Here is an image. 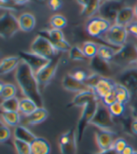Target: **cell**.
<instances>
[{"label":"cell","mask_w":137,"mask_h":154,"mask_svg":"<svg viewBox=\"0 0 137 154\" xmlns=\"http://www.w3.org/2000/svg\"><path fill=\"white\" fill-rule=\"evenodd\" d=\"M15 79L25 97L32 99L38 107L43 106V98L35 74L30 66L23 61L16 69Z\"/></svg>","instance_id":"cell-1"},{"label":"cell","mask_w":137,"mask_h":154,"mask_svg":"<svg viewBox=\"0 0 137 154\" xmlns=\"http://www.w3.org/2000/svg\"><path fill=\"white\" fill-rule=\"evenodd\" d=\"M99 105V101L93 100L90 103H88L86 106L82 107V111L80 114V117L78 121L77 127H76V133H77V138L78 143L79 144L83 138L84 133L88 127V125L90 124V121L94 116V113L97 109V106Z\"/></svg>","instance_id":"cell-2"},{"label":"cell","mask_w":137,"mask_h":154,"mask_svg":"<svg viewBox=\"0 0 137 154\" xmlns=\"http://www.w3.org/2000/svg\"><path fill=\"white\" fill-rule=\"evenodd\" d=\"M113 118L114 117L111 115L107 106L99 104L94 113V116L90 121V124L97 127L99 130L114 133L115 123Z\"/></svg>","instance_id":"cell-3"},{"label":"cell","mask_w":137,"mask_h":154,"mask_svg":"<svg viewBox=\"0 0 137 154\" xmlns=\"http://www.w3.org/2000/svg\"><path fill=\"white\" fill-rule=\"evenodd\" d=\"M20 30L18 18L11 11H5L0 16V38L8 39Z\"/></svg>","instance_id":"cell-4"},{"label":"cell","mask_w":137,"mask_h":154,"mask_svg":"<svg viewBox=\"0 0 137 154\" xmlns=\"http://www.w3.org/2000/svg\"><path fill=\"white\" fill-rule=\"evenodd\" d=\"M128 34L129 32H128L127 27L113 23L109 30L104 35L103 40L120 49L127 43Z\"/></svg>","instance_id":"cell-5"},{"label":"cell","mask_w":137,"mask_h":154,"mask_svg":"<svg viewBox=\"0 0 137 154\" xmlns=\"http://www.w3.org/2000/svg\"><path fill=\"white\" fill-rule=\"evenodd\" d=\"M31 51L46 59L51 60L57 56L58 51L53 47L50 41L41 35H38L31 44Z\"/></svg>","instance_id":"cell-6"},{"label":"cell","mask_w":137,"mask_h":154,"mask_svg":"<svg viewBox=\"0 0 137 154\" xmlns=\"http://www.w3.org/2000/svg\"><path fill=\"white\" fill-rule=\"evenodd\" d=\"M137 60V47L132 43H126L116 51L111 62L117 66L133 65Z\"/></svg>","instance_id":"cell-7"},{"label":"cell","mask_w":137,"mask_h":154,"mask_svg":"<svg viewBox=\"0 0 137 154\" xmlns=\"http://www.w3.org/2000/svg\"><path fill=\"white\" fill-rule=\"evenodd\" d=\"M59 62H60V57L58 56L54 57L49 62L48 65H46L38 73H35V78L38 79V82L40 88L44 89L50 82L53 77L55 76L56 71L59 66Z\"/></svg>","instance_id":"cell-8"},{"label":"cell","mask_w":137,"mask_h":154,"mask_svg":"<svg viewBox=\"0 0 137 154\" xmlns=\"http://www.w3.org/2000/svg\"><path fill=\"white\" fill-rule=\"evenodd\" d=\"M78 138L76 128H72L63 133L59 138V148L61 154H77Z\"/></svg>","instance_id":"cell-9"},{"label":"cell","mask_w":137,"mask_h":154,"mask_svg":"<svg viewBox=\"0 0 137 154\" xmlns=\"http://www.w3.org/2000/svg\"><path fill=\"white\" fill-rule=\"evenodd\" d=\"M111 23L104 18L96 16L91 17L86 24L87 33L93 38H101L111 27Z\"/></svg>","instance_id":"cell-10"},{"label":"cell","mask_w":137,"mask_h":154,"mask_svg":"<svg viewBox=\"0 0 137 154\" xmlns=\"http://www.w3.org/2000/svg\"><path fill=\"white\" fill-rule=\"evenodd\" d=\"M122 8L123 6L120 0H106L101 3L98 12L100 17L104 18L110 23L114 22L115 23L117 15Z\"/></svg>","instance_id":"cell-11"},{"label":"cell","mask_w":137,"mask_h":154,"mask_svg":"<svg viewBox=\"0 0 137 154\" xmlns=\"http://www.w3.org/2000/svg\"><path fill=\"white\" fill-rule=\"evenodd\" d=\"M118 83L129 91L131 96L137 98V66L126 68L118 77Z\"/></svg>","instance_id":"cell-12"},{"label":"cell","mask_w":137,"mask_h":154,"mask_svg":"<svg viewBox=\"0 0 137 154\" xmlns=\"http://www.w3.org/2000/svg\"><path fill=\"white\" fill-rule=\"evenodd\" d=\"M19 57L23 62H24L25 64L30 66L35 74L38 73L46 65H48L49 62L50 61L49 59L41 57L32 51H20Z\"/></svg>","instance_id":"cell-13"},{"label":"cell","mask_w":137,"mask_h":154,"mask_svg":"<svg viewBox=\"0 0 137 154\" xmlns=\"http://www.w3.org/2000/svg\"><path fill=\"white\" fill-rule=\"evenodd\" d=\"M95 141L99 148L98 154H105L113 150V145L116 139H114V133L108 131H96L94 134Z\"/></svg>","instance_id":"cell-14"},{"label":"cell","mask_w":137,"mask_h":154,"mask_svg":"<svg viewBox=\"0 0 137 154\" xmlns=\"http://www.w3.org/2000/svg\"><path fill=\"white\" fill-rule=\"evenodd\" d=\"M115 84L116 82H114L111 79L102 77L97 81L96 84L93 87L91 90L93 91V93L95 94L98 99H102L113 92Z\"/></svg>","instance_id":"cell-15"},{"label":"cell","mask_w":137,"mask_h":154,"mask_svg":"<svg viewBox=\"0 0 137 154\" xmlns=\"http://www.w3.org/2000/svg\"><path fill=\"white\" fill-rule=\"evenodd\" d=\"M97 96L93 93V91L91 89H88L85 91H82V92L78 93L73 100L70 102V104L67 106V107H73V106H77V107H83L86 106L88 103L97 100Z\"/></svg>","instance_id":"cell-16"},{"label":"cell","mask_w":137,"mask_h":154,"mask_svg":"<svg viewBox=\"0 0 137 154\" xmlns=\"http://www.w3.org/2000/svg\"><path fill=\"white\" fill-rule=\"evenodd\" d=\"M62 84L63 89H65L66 91H69V92L77 93V94L89 89V87L84 82H81V81L77 80L71 74H66L65 77H63Z\"/></svg>","instance_id":"cell-17"},{"label":"cell","mask_w":137,"mask_h":154,"mask_svg":"<svg viewBox=\"0 0 137 154\" xmlns=\"http://www.w3.org/2000/svg\"><path fill=\"white\" fill-rule=\"evenodd\" d=\"M90 67L93 71L100 76H106L111 73V66L110 62H107L102 58H100L98 55L90 59Z\"/></svg>","instance_id":"cell-18"},{"label":"cell","mask_w":137,"mask_h":154,"mask_svg":"<svg viewBox=\"0 0 137 154\" xmlns=\"http://www.w3.org/2000/svg\"><path fill=\"white\" fill-rule=\"evenodd\" d=\"M49 116V112L46 109L44 106L38 107L36 109L27 116H24L23 119H22V122H24L25 124L29 125H35L43 122Z\"/></svg>","instance_id":"cell-19"},{"label":"cell","mask_w":137,"mask_h":154,"mask_svg":"<svg viewBox=\"0 0 137 154\" xmlns=\"http://www.w3.org/2000/svg\"><path fill=\"white\" fill-rule=\"evenodd\" d=\"M134 15V10L131 7H123L120 12L117 13L115 23L127 27L130 23L133 22Z\"/></svg>","instance_id":"cell-20"},{"label":"cell","mask_w":137,"mask_h":154,"mask_svg":"<svg viewBox=\"0 0 137 154\" xmlns=\"http://www.w3.org/2000/svg\"><path fill=\"white\" fill-rule=\"evenodd\" d=\"M20 60L21 59L19 56H8L4 58L0 62V76L6 75L12 70L17 69L21 63Z\"/></svg>","instance_id":"cell-21"},{"label":"cell","mask_w":137,"mask_h":154,"mask_svg":"<svg viewBox=\"0 0 137 154\" xmlns=\"http://www.w3.org/2000/svg\"><path fill=\"white\" fill-rule=\"evenodd\" d=\"M31 154H50V145L43 137H36L31 144Z\"/></svg>","instance_id":"cell-22"},{"label":"cell","mask_w":137,"mask_h":154,"mask_svg":"<svg viewBox=\"0 0 137 154\" xmlns=\"http://www.w3.org/2000/svg\"><path fill=\"white\" fill-rule=\"evenodd\" d=\"M13 134H14L15 139H19L29 144H31L36 138L35 135L28 128L22 124H19L18 126H16V127H14Z\"/></svg>","instance_id":"cell-23"},{"label":"cell","mask_w":137,"mask_h":154,"mask_svg":"<svg viewBox=\"0 0 137 154\" xmlns=\"http://www.w3.org/2000/svg\"><path fill=\"white\" fill-rule=\"evenodd\" d=\"M18 22H19L20 29L23 32H30L32 31L35 26V18L31 13H23L19 18H18Z\"/></svg>","instance_id":"cell-24"},{"label":"cell","mask_w":137,"mask_h":154,"mask_svg":"<svg viewBox=\"0 0 137 154\" xmlns=\"http://www.w3.org/2000/svg\"><path fill=\"white\" fill-rule=\"evenodd\" d=\"M0 117L3 122L11 127H16L22 122V117L19 111H1L0 110Z\"/></svg>","instance_id":"cell-25"},{"label":"cell","mask_w":137,"mask_h":154,"mask_svg":"<svg viewBox=\"0 0 137 154\" xmlns=\"http://www.w3.org/2000/svg\"><path fill=\"white\" fill-rule=\"evenodd\" d=\"M38 35H41L46 38H48L51 44H54V43L62 41V40H65V35H63V33L62 32L61 29L52 28L50 30H44V31L39 32Z\"/></svg>","instance_id":"cell-26"},{"label":"cell","mask_w":137,"mask_h":154,"mask_svg":"<svg viewBox=\"0 0 137 154\" xmlns=\"http://www.w3.org/2000/svg\"><path fill=\"white\" fill-rule=\"evenodd\" d=\"M38 105L33 101L32 99L28 97H24L20 100V106H19V112L23 114L24 116H27L31 113H33L36 108H38Z\"/></svg>","instance_id":"cell-27"},{"label":"cell","mask_w":137,"mask_h":154,"mask_svg":"<svg viewBox=\"0 0 137 154\" xmlns=\"http://www.w3.org/2000/svg\"><path fill=\"white\" fill-rule=\"evenodd\" d=\"M114 92L116 94L117 102H120L123 104H126L129 102L130 98H131V94L129 91L127 90V88L124 87L122 84L118 83V82L116 83L115 88H114Z\"/></svg>","instance_id":"cell-28"},{"label":"cell","mask_w":137,"mask_h":154,"mask_svg":"<svg viewBox=\"0 0 137 154\" xmlns=\"http://www.w3.org/2000/svg\"><path fill=\"white\" fill-rule=\"evenodd\" d=\"M20 100L17 97L4 99L0 103V110L1 111H19Z\"/></svg>","instance_id":"cell-29"},{"label":"cell","mask_w":137,"mask_h":154,"mask_svg":"<svg viewBox=\"0 0 137 154\" xmlns=\"http://www.w3.org/2000/svg\"><path fill=\"white\" fill-rule=\"evenodd\" d=\"M116 51L117 50H114L112 47H109L105 44H101V45H99V47H98L97 55L100 58H102L107 62H111L116 53Z\"/></svg>","instance_id":"cell-30"},{"label":"cell","mask_w":137,"mask_h":154,"mask_svg":"<svg viewBox=\"0 0 137 154\" xmlns=\"http://www.w3.org/2000/svg\"><path fill=\"white\" fill-rule=\"evenodd\" d=\"M100 6H101V0H90L87 7L83 11H81V15L84 17H93L98 12Z\"/></svg>","instance_id":"cell-31"},{"label":"cell","mask_w":137,"mask_h":154,"mask_svg":"<svg viewBox=\"0 0 137 154\" xmlns=\"http://www.w3.org/2000/svg\"><path fill=\"white\" fill-rule=\"evenodd\" d=\"M98 47H99V45H97L95 42L87 41V42H85L83 44V47H82V51H83V52H84V54L86 55L87 58L93 59V57L97 56Z\"/></svg>","instance_id":"cell-32"},{"label":"cell","mask_w":137,"mask_h":154,"mask_svg":"<svg viewBox=\"0 0 137 154\" xmlns=\"http://www.w3.org/2000/svg\"><path fill=\"white\" fill-rule=\"evenodd\" d=\"M13 145L17 154H31V149L29 143L14 138Z\"/></svg>","instance_id":"cell-33"},{"label":"cell","mask_w":137,"mask_h":154,"mask_svg":"<svg viewBox=\"0 0 137 154\" xmlns=\"http://www.w3.org/2000/svg\"><path fill=\"white\" fill-rule=\"evenodd\" d=\"M50 25L52 26V28H55V29H62L63 27H65L67 21L65 19V17H63L62 15L60 14H56V15H53L50 18Z\"/></svg>","instance_id":"cell-34"},{"label":"cell","mask_w":137,"mask_h":154,"mask_svg":"<svg viewBox=\"0 0 137 154\" xmlns=\"http://www.w3.org/2000/svg\"><path fill=\"white\" fill-rule=\"evenodd\" d=\"M68 54H69V58L73 61H85L88 59L84 54L83 51H82V49L77 46L72 47L68 51Z\"/></svg>","instance_id":"cell-35"},{"label":"cell","mask_w":137,"mask_h":154,"mask_svg":"<svg viewBox=\"0 0 137 154\" xmlns=\"http://www.w3.org/2000/svg\"><path fill=\"white\" fill-rule=\"evenodd\" d=\"M108 109L113 117H120L125 112V104L117 101L110 106H108Z\"/></svg>","instance_id":"cell-36"},{"label":"cell","mask_w":137,"mask_h":154,"mask_svg":"<svg viewBox=\"0 0 137 154\" xmlns=\"http://www.w3.org/2000/svg\"><path fill=\"white\" fill-rule=\"evenodd\" d=\"M16 94H17V89L16 87L11 84V83H6L4 90L1 94V96L4 99H8V98H12V97H16Z\"/></svg>","instance_id":"cell-37"},{"label":"cell","mask_w":137,"mask_h":154,"mask_svg":"<svg viewBox=\"0 0 137 154\" xmlns=\"http://www.w3.org/2000/svg\"><path fill=\"white\" fill-rule=\"evenodd\" d=\"M11 137V132L7 124L0 120V143H5Z\"/></svg>","instance_id":"cell-38"},{"label":"cell","mask_w":137,"mask_h":154,"mask_svg":"<svg viewBox=\"0 0 137 154\" xmlns=\"http://www.w3.org/2000/svg\"><path fill=\"white\" fill-rule=\"evenodd\" d=\"M127 146H128V144L123 138H117L113 145V150L117 154H120Z\"/></svg>","instance_id":"cell-39"},{"label":"cell","mask_w":137,"mask_h":154,"mask_svg":"<svg viewBox=\"0 0 137 154\" xmlns=\"http://www.w3.org/2000/svg\"><path fill=\"white\" fill-rule=\"evenodd\" d=\"M102 102H103V105H105V106H110L112 104H114L115 102H117V97H116V94L113 91L111 94H107L106 96H105L104 98L101 99Z\"/></svg>","instance_id":"cell-40"},{"label":"cell","mask_w":137,"mask_h":154,"mask_svg":"<svg viewBox=\"0 0 137 154\" xmlns=\"http://www.w3.org/2000/svg\"><path fill=\"white\" fill-rule=\"evenodd\" d=\"M73 77H74L77 80L81 81V82H84V81L87 79V78L89 77V75L86 73V71L84 70H76L74 73L71 74Z\"/></svg>","instance_id":"cell-41"},{"label":"cell","mask_w":137,"mask_h":154,"mask_svg":"<svg viewBox=\"0 0 137 154\" xmlns=\"http://www.w3.org/2000/svg\"><path fill=\"white\" fill-rule=\"evenodd\" d=\"M62 0H49V6L52 11H58L62 8Z\"/></svg>","instance_id":"cell-42"},{"label":"cell","mask_w":137,"mask_h":154,"mask_svg":"<svg viewBox=\"0 0 137 154\" xmlns=\"http://www.w3.org/2000/svg\"><path fill=\"white\" fill-rule=\"evenodd\" d=\"M128 32L130 34L133 35L135 38H137V21L132 22V23H130L129 25L127 26Z\"/></svg>","instance_id":"cell-43"},{"label":"cell","mask_w":137,"mask_h":154,"mask_svg":"<svg viewBox=\"0 0 137 154\" xmlns=\"http://www.w3.org/2000/svg\"><path fill=\"white\" fill-rule=\"evenodd\" d=\"M130 128H131V132L137 135V118H135V119L132 121Z\"/></svg>","instance_id":"cell-44"},{"label":"cell","mask_w":137,"mask_h":154,"mask_svg":"<svg viewBox=\"0 0 137 154\" xmlns=\"http://www.w3.org/2000/svg\"><path fill=\"white\" fill-rule=\"evenodd\" d=\"M76 1L81 6V8H82V10H81V11H83L84 8L87 7V5H88V3H89L90 0H76Z\"/></svg>","instance_id":"cell-45"},{"label":"cell","mask_w":137,"mask_h":154,"mask_svg":"<svg viewBox=\"0 0 137 154\" xmlns=\"http://www.w3.org/2000/svg\"><path fill=\"white\" fill-rule=\"evenodd\" d=\"M133 151H134L133 149L130 146V145H128V146L124 149V150L120 154H132Z\"/></svg>","instance_id":"cell-46"},{"label":"cell","mask_w":137,"mask_h":154,"mask_svg":"<svg viewBox=\"0 0 137 154\" xmlns=\"http://www.w3.org/2000/svg\"><path fill=\"white\" fill-rule=\"evenodd\" d=\"M12 1L15 3V4H17V5H20V6H22V5H25L26 3H28L30 0H12Z\"/></svg>","instance_id":"cell-47"},{"label":"cell","mask_w":137,"mask_h":154,"mask_svg":"<svg viewBox=\"0 0 137 154\" xmlns=\"http://www.w3.org/2000/svg\"><path fill=\"white\" fill-rule=\"evenodd\" d=\"M4 87H5V84H4L3 82H1V81H0V95H1V94H2V92H3Z\"/></svg>","instance_id":"cell-48"},{"label":"cell","mask_w":137,"mask_h":154,"mask_svg":"<svg viewBox=\"0 0 137 154\" xmlns=\"http://www.w3.org/2000/svg\"><path fill=\"white\" fill-rule=\"evenodd\" d=\"M10 1H11V0H0V3H2V4H7Z\"/></svg>","instance_id":"cell-49"},{"label":"cell","mask_w":137,"mask_h":154,"mask_svg":"<svg viewBox=\"0 0 137 154\" xmlns=\"http://www.w3.org/2000/svg\"><path fill=\"white\" fill-rule=\"evenodd\" d=\"M133 10H134V15H135V17L137 18V5L134 7V8H133Z\"/></svg>","instance_id":"cell-50"},{"label":"cell","mask_w":137,"mask_h":154,"mask_svg":"<svg viewBox=\"0 0 137 154\" xmlns=\"http://www.w3.org/2000/svg\"><path fill=\"white\" fill-rule=\"evenodd\" d=\"M38 2H40V3H44V2H49V0H36Z\"/></svg>","instance_id":"cell-51"},{"label":"cell","mask_w":137,"mask_h":154,"mask_svg":"<svg viewBox=\"0 0 137 154\" xmlns=\"http://www.w3.org/2000/svg\"><path fill=\"white\" fill-rule=\"evenodd\" d=\"M132 154H137V151H136V150H134V151L132 152Z\"/></svg>","instance_id":"cell-52"},{"label":"cell","mask_w":137,"mask_h":154,"mask_svg":"<svg viewBox=\"0 0 137 154\" xmlns=\"http://www.w3.org/2000/svg\"><path fill=\"white\" fill-rule=\"evenodd\" d=\"M133 65H136V66H137V60L135 61V63H134V64H133Z\"/></svg>","instance_id":"cell-53"},{"label":"cell","mask_w":137,"mask_h":154,"mask_svg":"<svg viewBox=\"0 0 137 154\" xmlns=\"http://www.w3.org/2000/svg\"><path fill=\"white\" fill-rule=\"evenodd\" d=\"M101 1H103V2H104V1H106V0H101Z\"/></svg>","instance_id":"cell-54"}]
</instances>
